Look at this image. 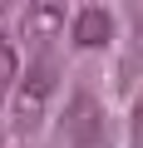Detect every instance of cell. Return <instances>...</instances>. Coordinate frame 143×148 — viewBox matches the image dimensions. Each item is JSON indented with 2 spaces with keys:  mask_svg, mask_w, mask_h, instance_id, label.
Listing matches in <instances>:
<instances>
[{
  "mask_svg": "<svg viewBox=\"0 0 143 148\" xmlns=\"http://www.w3.org/2000/svg\"><path fill=\"white\" fill-rule=\"evenodd\" d=\"M104 133H109V123H104L99 99H94V94H74L69 109H64V119H59V138H64L69 148H99Z\"/></svg>",
  "mask_w": 143,
  "mask_h": 148,
  "instance_id": "cell-1",
  "label": "cell"
},
{
  "mask_svg": "<svg viewBox=\"0 0 143 148\" xmlns=\"http://www.w3.org/2000/svg\"><path fill=\"white\" fill-rule=\"evenodd\" d=\"M69 35H74L79 49H99V45L114 40V15H109L104 5H84L74 20H69Z\"/></svg>",
  "mask_w": 143,
  "mask_h": 148,
  "instance_id": "cell-2",
  "label": "cell"
},
{
  "mask_svg": "<svg viewBox=\"0 0 143 148\" xmlns=\"http://www.w3.org/2000/svg\"><path fill=\"white\" fill-rule=\"evenodd\" d=\"M54 89V69L49 64H40L30 79H25V89H20V119L25 114H40V104H44V94Z\"/></svg>",
  "mask_w": 143,
  "mask_h": 148,
  "instance_id": "cell-3",
  "label": "cell"
},
{
  "mask_svg": "<svg viewBox=\"0 0 143 148\" xmlns=\"http://www.w3.org/2000/svg\"><path fill=\"white\" fill-rule=\"evenodd\" d=\"M15 74H20L15 49H10V45H0V89H10V84H15Z\"/></svg>",
  "mask_w": 143,
  "mask_h": 148,
  "instance_id": "cell-4",
  "label": "cell"
},
{
  "mask_svg": "<svg viewBox=\"0 0 143 148\" xmlns=\"http://www.w3.org/2000/svg\"><path fill=\"white\" fill-rule=\"evenodd\" d=\"M59 25V10L54 5H44V10H30V30H54Z\"/></svg>",
  "mask_w": 143,
  "mask_h": 148,
  "instance_id": "cell-5",
  "label": "cell"
},
{
  "mask_svg": "<svg viewBox=\"0 0 143 148\" xmlns=\"http://www.w3.org/2000/svg\"><path fill=\"white\" fill-rule=\"evenodd\" d=\"M133 148H143V99L133 104Z\"/></svg>",
  "mask_w": 143,
  "mask_h": 148,
  "instance_id": "cell-6",
  "label": "cell"
}]
</instances>
